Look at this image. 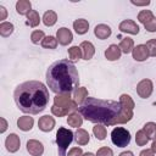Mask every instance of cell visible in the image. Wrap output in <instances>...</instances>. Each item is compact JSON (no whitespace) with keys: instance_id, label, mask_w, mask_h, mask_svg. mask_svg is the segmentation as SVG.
<instances>
[{"instance_id":"8d00e7d4","label":"cell","mask_w":156,"mask_h":156,"mask_svg":"<svg viewBox=\"0 0 156 156\" xmlns=\"http://www.w3.org/2000/svg\"><path fill=\"white\" fill-rule=\"evenodd\" d=\"M96 156H113V151L107 147V146H104V147H100L96 152Z\"/></svg>"},{"instance_id":"8fae6325","label":"cell","mask_w":156,"mask_h":156,"mask_svg":"<svg viewBox=\"0 0 156 156\" xmlns=\"http://www.w3.org/2000/svg\"><path fill=\"white\" fill-rule=\"evenodd\" d=\"M38 127H39V129L43 130V132H50V130H52L54 127H55V119H54L51 116L45 115V116H43V117L39 118V121H38Z\"/></svg>"},{"instance_id":"ba28073f","label":"cell","mask_w":156,"mask_h":156,"mask_svg":"<svg viewBox=\"0 0 156 156\" xmlns=\"http://www.w3.org/2000/svg\"><path fill=\"white\" fill-rule=\"evenodd\" d=\"M56 39L57 41L61 44V45H68L72 39H73V35H72V32L68 29V28H60L57 29V33H56Z\"/></svg>"},{"instance_id":"8992f818","label":"cell","mask_w":156,"mask_h":156,"mask_svg":"<svg viewBox=\"0 0 156 156\" xmlns=\"http://www.w3.org/2000/svg\"><path fill=\"white\" fill-rule=\"evenodd\" d=\"M54 105L65 110H68L69 112L74 111L77 107V102L71 99V94H57L54 98Z\"/></svg>"},{"instance_id":"f1b7e54d","label":"cell","mask_w":156,"mask_h":156,"mask_svg":"<svg viewBox=\"0 0 156 156\" xmlns=\"http://www.w3.org/2000/svg\"><path fill=\"white\" fill-rule=\"evenodd\" d=\"M93 133L96 136V139H99V140H104L106 138V134H107L106 128L102 124H96L95 127H93Z\"/></svg>"},{"instance_id":"d6a6232c","label":"cell","mask_w":156,"mask_h":156,"mask_svg":"<svg viewBox=\"0 0 156 156\" xmlns=\"http://www.w3.org/2000/svg\"><path fill=\"white\" fill-rule=\"evenodd\" d=\"M135 141H136V145H139V146H144L149 141V138H147V135L145 134V132L143 129H140V130L136 132V134H135Z\"/></svg>"},{"instance_id":"74e56055","label":"cell","mask_w":156,"mask_h":156,"mask_svg":"<svg viewBox=\"0 0 156 156\" xmlns=\"http://www.w3.org/2000/svg\"><path fill=\"white\" fill-rule=\"evenodd\" d=\"M145 29L147 32H156V17H154L151 21H149L147 23L144 24Z\"/></svg>"},{"instance_id":"e575fe53","label":"cell","mask_w":156,"mask_h":156,"mask_svg":"<svg viewBox=\"0 0 156 156\" xmlns=\"http://www.w3.org/2000/svg\"><path fill=\"white\" fill-rule=\"evenodd\" d=\"M145 45L147 48L149 55L150 56H156V39H150Z\"/></svg>"},{"instance_id":"7c38bea8","label":"cell","mask_w":156,"mask_h":156,"mask_svg":"<svg viewBox=\"0 0 156 156\" xmlns=\"http://www.w3.org/2000/svg\"><path fill=\"white\" fill-rule=\"evenodd\" d=\"M20 145H21V141H20V138L17 134L15 133H11L6 140H5V146L7 149V151L10 152H16L18 149H20Z\"/></svg>"},{"instance_id":"7402d4cb","label":"cell","mask_w":156,"mask_h":156,"mask_svg":"<svg viewBox=\"0 0 156 156\" xmlns=\"http://www.w3.org/2000/svg\"><path fill=\"white\" fill-rule=\"evenodd\" d=\"M67 123H68V126H71V127L78 128V127H80L82 123H83V117H82L80 113H78V112H72V113H69L68 117H67Z\"/></svg>"},{"instance_id":"d590c367","label":"cell","mask_w":156,"mask_h":156,"mask_svg":"<svg viewBox=\"0 0 156 156\" xmlns=\"http://www.w3.org/2000/svg\"><path fill=\"white\" fill-rule=\"evenodd\" d=\"M51 112H52V115H55V116H57V117H63V116H66V115H68V113H69V111H68V110H65V108L57 107V106H55V105L51 107Z\"/></svg>"},{"instance_id":"5b68a950","label":"cell","mask_w":156,"mask_h":156,"mask_svg":"<svg viewBox=\"0 0 156 156\" xmlns=\"http://www.w3.org/2000/svg\"><path fill=\"white\" fill-rule=\"evenodd\" d=\"M111 140L118 147H124L130 143V133L122 127H116L111 132Z\"/></svg>"},{"instance_id":"f35d334b","label":"cell","mask_w":156,"mask_h":156,"mask_svg":"<svg viewBox=\"0 0 156 156\" xmlns=\"http://www.w3.org/2000/svg\"><path fill=\"white\" fill-rule=\"evenodd\" d=\"M82 155H83V151L80 147H72L67 154V156H82Z\"/></svg>"},{"instance_id":"2e32d148","label":"cell","mask_w":156,"mask_h":156,"mask_svg":"<svg viewBox=\"0 0 156 156\" xmlns=\"http://www.w3.org/2000/svg\"><path fill=\"white\" fill-rule=\"evenodd\" d=\"M80 49H82V54H83L84 60H90L95 54V48L90 41H82Z\"/></svg>"},{"instance_id":"52a82bcc","label":"cell","mask_w":156,"mask_h":156,"mask_svg":"<svg viewBox=\"0 0 156 156\" xmlns=\"http://www.w3.org/2000/svg\"><path fill=\"white\" fill-rule=\"evenodd\" d=\"M136 93L143 99L149 98L151 95V93H152V82L150 79H143V80H140L138 83V85H136Z\"/></svg>"},{"instance_id":"60d3db41","label":"cell","mask_w":156,"mask_h":156,"mask_svg":"<svg viewBox=\"0 0 156 156\" xmlns=\"http://www.w3.org/2000/svg\"><path fill=\"white\" fill-rule=\"evenodd\" d=\"M130 2H132L133 5H136V6H145V5H149V4H150L149 0H146V1H134V0H132Z\"/></svg>"},{"instance_id":"ab89813d","label":"cell","mask_w":156,"mask_h":156,"mask_svg":"<svg viewBox=\"0 0 156 156\" xmlns=\"http://www.w3.org/2000/svg\"><path fill=\"white\" fill-rule=\"evenodd\" d=\"M139 156H154V151L151 149H146V150H143Z\"/></svg>"},{"instance_id":"4dcf8cb0","label":"cell","mask_w":156,"mask_h":156,"mask_svg":"<svg viewBox=\"0 0 156 156\" xmlns=\"http://www.w3.org/2000/svg\"><path fill=\"white\" fill-rule=\"evenodd\" d=\"M57 43L58 41H57V39L55 37L49 35V37L44 38V40L41 41V45H43V48H46V49H55L57 46Z\"/></svg>"},{"instance_id":"1f68e13d","label":"cell","mask_w":156,"mask_h":156,"mask_svg":"<svg viewBox=\"0 0 156 156\" xmlns=\"http://www.w3.org/2000/svg\"><path fill=\"white\" fill-rule=\"evenodd\" d=\"M152 18H154V15H152V12H151L150 10H143V11H140L139 15H138V20H139L143 24L147 23V22L151 21Z\"/></svg>"},{"instance_id":"9a60e30c","label":"cell","mask_w":156,"mask_h":156,"mask_svg":"<svg viewBox=\"0 0 156 156\" xmlns=\"http://www.w3.org/2000/svg\"><path fill=\"white\" fill-rule=\"evenodd\" d=\"M121 54H122V51H121L119 46H118V45H115V44L110 45V46L106 49V51H105V56H106V58H107L108 61L118 60V58L121 57Z\"/></svg>"},{"instance_id":"f6af8a7d","label":"cell","mask_w":156,"mask_h":156,"mask_svg":"<svg viewBox=\"0 0 156 156\" xmlns=\"http://www.w3.org/2000/svg\"><path fill=\"white\" fill-rule=\"evenodd\" d=\"M151 150H152L154 152H156V139H154V141H152V145H151Z\"/></svg>"},{"instance_id":"5bb4252c","label":"cell","mask_w":156,"mask_h":156,"mask_svg":"<svg viewBox=\"0 0 156 156\" xmlns=\"http://www.w3.org/2000/svg\"><path fill=\"white\" fill-rule=\"evenodd\" d=\"M133 58L135 61H145L149 56V51H147V48L146 45L144 44H140V45H136L134 49H133Z\"/></svg>"},{"instance_id":"603a6c76","label":"cell","mask_w":156,"mask_h":156,"mask_svg":"<svg viewBox=\"0 0 156 156\" xmlns=\"http://www.w3.org/2000/svg\"><path fill=\"white\" fill-rule=\"evenodd\" d=\"M56 21H57V15H56V12L52 11V10L46 11V12L44 13V16H43V22H44V24L48 26V27L54 26V24L56 23Z\"/></svg>"},{"instance_id":"3957f363","label":"cell","mask_w":156,"mask_h":156,"mask_svg":"<svg viewBox=\"0 0 156 156\" xmlns=\"http://www.w3.org/2000/svg\"><path fill=\"white\" fill-rule=\"evenodd\" d=\"M122 105L119 101L102 100L96 98H87L78 107V112L83 118L96 124L113 126L116 118L121 115Z\"/></svg>"},{"instance_id":"277c9868","label":"cell","mask_w":156,"mask_h":156,"mask_svg":"<svg viewBox=\"0 0 156 156\" xmlns=\"http://www.w3.org/2000/svg\"><path fill=\"white\" fill-rule=\"evenodd\" d=\"M73 140V133L72 130L61 127L58 128L56 133V144H57V150H58V156H67V149L69 144Z\"/></svg>"},{"instance_id":"f546056e","label":"cell","mask_w":156,"mask_h":156,"mask_svg":"<svg viewBox=\"0 0 156 156\" xmlns=\"http://www.w3.org/2000/svg\"><path fill=\"white\" fill-rule=\"evenodd\" d=\"M13 32V24L10 22H2L0 24V34L2 37H9Z\"/></svg>"},{"instance_id":"bcb514c9","label":"cell","mask_w":156,"mask_h":156,"mask_svg":"<svg viewBox=\"0 0 156 156\" xmlns=\"http://www.w3.org/2000/svg\"><path fill=\"white\" fill-rule=\"evenodd\" d=\"M82 156H96V155H94V154H91V152H85V154H83Z\"/></svg>"},{"instance_id":"6da1fadb","label":"cell","mask_w":156,"mask_h":156,"mask_svg":"<svg viewBox=\"0 0 156 156\" xmlns=\"http://www.w3.org/2000/svg\"><path fill=\"white\" fill-rule=\"evenodd\" d=\"M49 90L38 80L21 83L15 88L13 99L17 107L29 115H37L44 111L49 104Z\"/></svg>"},{"instance_id":"7bdbcfd3","label":"cell","mask_w":156,"mask_h":156,"mask_svg":"<svg viewBox=\"0 0 156 156\" xmlns=\"http://www.w3.org/2000/svg\"><path fill=\"white\" fill-rule=\"evenodd\" d=\"M0 20H5L6 18V10L4 6H0Z\"/></svg>"},{"instance_id":"ac0fdd59","label":"cell","mask_w":156,"mask_h":156,"mask_svg":"<svg viewBox=\"0 0 156 156\" xmlns=\"http://www.w3.org/2000/svg\"><path fill=\"white\" fill-rule=\"evenodd\" d=\"M33 123H34V121H33V118L29 117V116H22V117H20V118L17 119V127H18L21 130H23V132L30 130L32 127H33Z\"/></svg>"},{"instance_id":"83f0119b","label":"cell","mask_w":156,"mask_h":156,"mask_svg":"<svg viewBox=\"0 0 156 156\" xmlns=\"http://www.w3.org/2000/svg\"><path fill=\"white\" fill-rule=\"evenodd\" d=\"M82 55H83V54H82L80 46H72V48L68 49V56H69L71 62H74V61L80 60Z\"/></svg>"},{"instance_id":"d6986e66","label":"cell","mask_w":156,"mask_h":156,"mask_svg":"<svg viewBox=\"0 0 156 156\" xmlns=\"http://www.w3.org/2000/svg\"><path fill=\"white\" fill-rule=\"evenodd\" d=\"M74 139L78 145H87L89 143V133L85 129L78 128L77 132L74 133Z\"/></svg>"},{"instance_id":"cb8c5ba5","label":"cell","mask_w":156,"mask_h":156,"mask_svg":"<svg viewBox=\"0 0 156 156\" xmlns=\"http://www.w3.org/2000/svg\"><path fill=\"white\" fill-rule=\"evenodd\" d=\"M118 46H119V49H121L122 52H124V54H129V52L133 51V49H134L133 39H130V38H124V39L121 40V43H119Z\"/></svg>"},{"instance_id":"7a4b0ae2","label":"cell","mask_w":156,"mask_h":156,"mask_svg":"<svg viewBox=\"0 0 156 156\" xmlns=\"http://www.w3.org/2000/svg\"><path fill=\"white\" fill-rule=\"evenodd\" d=\"M46 82L51 91L56 94H71L79 84L78 71L68 60L55 61L46 71Z\"/></svg>"},{"instance_id":"b9f144b4","label":"cell","mask_w":156,"mask_h":156,"mask_svg":"<svg viewBox=\"0 0 156 156\" xmlns=\"http://www.w3.org/2000/svg\"><path fill=\"white\" fill-rule=\"evenodd\" d=\"M0 122H1V129H0V132L4 133L6 130V128H7V123H6V121L4 118H0Z\"/></svg>"},{"instance_id":"30bf717a","label":"cell","mask_w":156,"mask_h":156,"mask_svg":"<svg viewBox=\"0 0 156 156\" xmlns=\"http://www.w3.org/2000/svg\"><path fill=\"white\" fill-rule=\"evenodd\" d=\"M119 30L123 33H129V34H138L139 33V27L138 24L132 21V20H124L119 23Z\"/></svg>"},{"instance_id":"484cf974","label":"cell","mask_w":156,"mask_h":156,"mask_svg":"<svg viewBox=\"0 0 156 156\" xmlns=\"http://www.w3.org/2000/svg\"><path fill=\"white\" fill-rule=\"evenodd\" d=\"M143 130L145 132V134L147 135L149 139H156V123H154V122L145 123Z\"/></svg>"},{"instance_id":"9c48e42d","label":"cell","mask_w":156,"mask_h":156,"mask_svg":"<svg viewBox=\"0 0 156 156\" xmlns=\"http://www.w3.org/2000/svg\"><path fill=\"white\" fill-rule=\"evenodd\" d=\"M27 151L32 156H41L44 152V146L40 141L32 139V140L27 141Z\"/></svg>"},{"instance_id":"e0dca14e","label":"cell","mask_w":156,"mask_h":156,"mask_svg":"<svg viewBox=\"0 0 156 156\" xmlns=\"http://www.w3.org/2000/svg\"><path fill=\"white\" fill-rule=\"evenodd\" d=\"M94 34L98 39H107L111 35V28L107 24H98L94 29Z\"/></svg>"},{"instance_id":"44dd1931","label":"cell","mask_w":156,"mask_h":156,"mask_svg":"<svg viewBox=\"0 0 156 156\" xmlns=\"http://www.w3.org/2000/svg\"><path fill=\"white\" fill-rule=\"evenodd\" d=\"M32 4L28 0H20L16 2V11L20 15H28L32 10Z\"/></svg>"},{"instance_id":"ee69618b","label":"cell","mask_w":156,"mask_h":156,"mask_svg":"<svg viewBox=\"0 0 156 156\" xmlns=\"http://www.w3.org/2000/svg\"><path fill=\"white\" fill-rule=\"evenodd\" d=\"M119 156H133V152L132 151H123L119 154Z\"/></svg>"},{"instance_id":"4316f807","label":"cell","mask_w":156,"mask_h":156,"mask_svg":"<svg viewBox=\"0 0 156 156\" xmlns=\"http://www.w3.org/2000/svg\"><path fill=\"white\" fill-rule=\"evenodd\" d=\"M40 22V17L39 13L35 10H32L28 15H27V24H29L30 27H37Z\"/></svg>"},{"instance_id":"ffe728a7","label":"cell","mask_w":156,"mask_h":156,"mask_svg":"<svg viewBox=\"0 0 156 156\" xmlns=\"http://www.w3.org/2000/svg\"><path fill=\"white\" fill-rule=\"evenodd\" d=\"M73 28L77 32V34H85L89 29V23L87 20L79 18V20H76L73 22Z\"/></svg>"},{"instance_id":"d4e9b609","label":"cell","mask_w":156,"mask_h":156,"mask_svg":"<svg viewBox=\"0 0 156 156\" xmlns=\"http://www.w3.org/2000/svg\"><path fill=\"white\" fill-rule=\"evenodd\" d=\"M74 101L77 102V105L78 104H83L84 101H85V99L88 98V90L85 89V88H77L76 90H74Z\"/></svg>"},{"instance_id":"4fadbf2b","label":"cell","mask_w":156,"mask_h":156,"mask_svg":"<svg viewBox=\"0 0 156 156\" xmlns=\"http://www.w3.org/2000/svg\"><path fill=\"white\" fill-rule=\"evenodd\" d=\"M133 117V108L132 107H128V106H124L122 105V111H121V115L116 118L113 126L116 124H121V123H127L132 119Z\"/></svg>"},{"instance_id":"836d02e7","label":"cell","mask_w":156,"mask_h":156,"mask_svg":"<svg viewBox=\"0 0 156 156\" xmlns=\"http://www.w3.org/2000/svg\"><path fill=\"white\" fill-rule=\"evenodd\" d=\"M44 38H45V34L43 30H34L30 34V40L34 44H39V41H43Z\"/></svg>"}]
</instances>
